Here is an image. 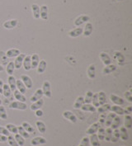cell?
Listing matches in <instances>:
<instances>
[{
	"label": "cell",
	"instance_id": "obj_16",
	"mask_svg": "<svg viewBox=\"0 0 132 146\" xmlns=\"http://www.w3.org/2000/svg\"><path fill=\"white\" fill-rule=\"evenodd\" d=\"M31 69H36L40 62V57L37 54H33L31 56Z\"/></svg>",
	"mask_w": 132,
	"mask_h": 146
},
{
	"label": "cell",
	"instance_id": "obj_37",
	"mask_svg": "<svg viewBox=\"0 0 132 146\" xmlns=\"http://www.w3.org/2000/svg\"><path fill=\"white\" fill-rule=\"evenodd\" d=\"M119 139H120V131H119V129H116L114 130V131H112L111 141L113 143H116L118 141Z\"/></svg>",
	"mask_w": 132,
	"mask_h": 146
},
{
	"label": "cell",
	"instance_id": "obj_10",
	"mask_svg": "<svg viewBox=\"0 0 132 146\" xmlns=\"http://www.w3.org/2000/svg\"><path fill=\"white\" fill-rule=\"evenodd\" d=\"M18 23V21L17 19H13V20H8L7 22L3 23V27L5 29H13L17 27Z\"/></svg>",
	"mask_w": 132,
	"mask_h": 146
},
{
	"label": "cell",
	"instance_id": "obj_25",
	"mask_svg": "<svg viewBox=\"0 0 132 146\" xmlns=\"http://www.w3.org/2000/svg\"><path fill=\"white\" fill-rule=\"evenodd\" d=\"M89 142H91L93 146H101L100 144V140L98 138V135L96 134L90 135V138H89Z\"/></svg>",
	"mask_w": 132,
	"mask_h": 146
},
{
	"label": "cell",
	"instance_id": "obj_50",
	"mask_svg": "<svg viewBox=\"0 0 132 146\" xmlns=\"http://www.w3.org/2000/svg\"><path fill=\"white\" fill-rule=\"evenodd\" d=\"M92 102H93V106L95 108H98L99 102H98V93H93V98H92Z\"/></svg>",
	"mask_w": 132,
	"mask_h": 146
},
{
	"label": "cell",
	"instance_id": "obj_45",
	"mask_svg": "<svg viewBox=\"0 0 132 146\" xmlns=\"http://www.w3.org/2000/svg\"><path fill=\"white\" fill-rule=\"evenodd\" d=\"M111 134H112V129L111 127H108L107 130H105V137L104 139L106 141H111Z\"/></svg>",
	"mask_w": 132,
	"mask_h": 146
},
{
	"label": "cell",
	"instance_id": "obj_44",
	"mask_svg": "<svg viewBox=\"0 0 132 146\" xmlns=\"http://www.w3.org/2000/svg\"><path fill=\"white\" fill-rule=\"evenodd\" d=\"M14 138H15L17 143L18 144V145L19 146L24 145V144H25V139H24L23 137V136H21L18 133H17V134H15Z\"/></svg>",
	"mask_w": 132,
	"mask_h": 146
},
{
	"label": "cell",
	"instance_id": "obj_13",
	"mask_svg": "<svg viewBox=\"0 0 132 146\" xmlns=\"http://www.w3.org/2000/svg\"><path fill=\"white\" fill-rule=\"evenodd\" d=\"M40 17L45 21L48 19V7L46 5H42L40 8Z\"/></svg>",
	"mask_w": 132,
	"mask_h": 146
},
{
	"label": "cell",
	"instance_id": "obj_32",
	"mask_svg": "<svg viewBox=\"0 0 132 146\" xmlns=\"http://www.w3.org/2000/svg\"><path fill=\"white\" fill-rule=\"evenodd\" d=\"M82 111H89V112H95L96 111H97V109L95 107H93V105H91V104H86L84 103L81 108H80Z\"/></svg>",
	"mask_w": 132,
	"mask_h": 146
},
{
	"label": "cell",
	"instance_id": "obj_43",
	"mask_svg": "<svg viewBox=\"0 0 132 146\" xmlns=\"http://www.w3.org/2000/svg\"><path fill=\"white\" fill-rule=\"evenodd\" d=\"M14 69H15V66H14V63L13 62H9L7 65V73H8L9 75H13V72H14Z\"/></svg>",
	"mask_w": 132,
	"mask_h": 146
},
{
	"label": "cell",
	"instance_id": "obj_52",
	"mask_svg": "<svg viewBox=\"0 0 132 146\" xmlns=\"http://www.w3.org/2000/svg\"><path fill=\"white\" fill-rule=\"evenodd\" d=\"M0 134L5 135V136H7V137L10 135L9 131L7 130V128H6V127H3V126H0Z\"/></svg>",
	"mask_w": 132,
	"mask_h": 146
},
{
	"label": "cell",
	"instance_id": "obj_33",
	"mask_svg": "<svg viewBox=\"0 0 132 146\" xmlns=\"http://www.w3.org/2000/svg\"><path fill=\"white\" fill-rule=\"evenodd\" d=\"M84 104V97L79 96V97L77 98V99H76L74 104V108H75V109H79V108H81V107Z\"/></svg>",
	"mask_w": 132,
	"mask_h": 146
},
{
	"label": "cell",
	"instance_id": "obj_24",
	"mask_svg": "<svg viewBox=\"0 0 132 146\" xmlns=\"http://www.w3.org/2000/svg\"><path fill=\"white\" fill-rule=\"evenodd\" d=\"M116 69H117V66L111 64L106 65L104 67V69H102V74H111L112 72H114Z\"/></svg>",
	"mask_w": 132,
	"mask_h": 146
},
{
	"label": "cell",
	"instance_id": "obj_39",
	"mask_svg": "<svg viewBox=\"0 0 132 146\" xmlns=\"http://www.w3.org/2000/svg\"><path fill=\"white\" fill-rule=\"evenodd\" d=\"M17 133H19V135L21 136H23L24 139L29 138V136H30L29 133H27V131H25L23 126H17Z\"/></svg>",
	"mask_w": 132,
	"mask_h": 146
},
{
	"label": "cell",
	"instance_id": "obj_9",
	"mask_svg": "<svg viewBox=\"0 0 132 146\" xmlns=\"http://www.w3.org/2000/svg\"><path fill=\"white\" fill-rule=\"evenodd\" d=\"M46 143V139L43 137H40V136H37V137H35L31 140V145L33 146L40 145H44Z\"/></svg>",
	"mask_w": 132,
	"mask_h": 146
},
{
	"label": "cell",
	"instance_id": "obj_11",
	"mask_svg": "<svg viewBox=\"0 0 132 146\" xmlns=\"http://www.w3.org/2000/svg\"><path fill=\"white\" fill-rule=\"evenodd\" d=\"M42 96H43V92H42V89L41 88H38L35 93L31 96V102H36V101H38L39 99H40L41 98H42Z\"/></svg>",
	"mask_w": 132,
	"mask_h": 146
},
{
	"label": "cell",
	"instance_id": "obj_22",
	"mask_svg": "<svg viewBox=\"0 0 132 146\" xmlns=\"http://www.w3.org/2000/svg\"><path fill=\"white\" fill-rule=\"evenodd\" d=\"M8 86L10 87L11 90L12 91H15L17 89V87H16V82H17V79L15 78L14 76L13 75H9V77L8 78Z\"/></svg>",
	"mask_w": 132,
	"mask_h": 146
},
{
	"label": "cell",
	"instance_id": "obj_12",
	"mask_svg": "<svg viewBox=\"0 0 132 146\" xmlns=\"http://www.w3.org/2000/svg\"><path fill=\"white\" fill-rule=\"evenodd\" d=\"M83 31L84 29L82 27H77L75 29H73L69 32V36L70 37H73V38H75V37H78L80 35L83 34Z\"/></svg>",
	"mask_w": 132,
	"mask_h": 146
},
{
	"label": "cell",
	"instance_id": "obj_31",
	"mask_svg": "<svg viewBox=\"0 0 132 146\" xmlns=\"http://www.w3.org/2000/svg\"><path fill=\"white\" fill-rule=\"evenodd\" d=\"M32 9V13L35 19H39L40 18V7L37 4H32L31 5Z\"/></svg>",
	"mask_w": 132,
	"mask_h": 146
},
{
	"label": "cell",
	"instance_id": "obj_18",
	"mask_svg": "<svg viewBox=\"0 0 132 146\" xmlns=\"http://www.w3.org/2000/svg\"><path fill=\"white\" fill-rule=\"evenodd\" d=\"M46 66L47 63L45 60H40L39 62V64H38V65H37V68H36L37 69V73L40 74H43L46 71Z\"/></svg>",
	"mask_w": 132,
	"mask_h": 146
},
{
	"label": "cell",
	"instance_id": "obj_8",
	"mask_svg": "<svg viewBox=\"0 0 132 146\" xmlns=\"http://www.w3.org/2000/svg\"><path fill=\"white\" fill-rule=\"evenodd\" d=\"M101 124L99 123V122H96V123L93 124L88 130L86 131V133L88 134V135H93V134H96L98 131V129L101 127Z\"/></svg>",
	"mask_w": 132,
	"mask_h": 146
},
{
	"label": "cell",
	"instance_id": "obj_27",
	"mask_svg": "<svg viewBox=\"0 0 132 146\" xmlns=\"http://www.w3.org/2000/svg\"><path fill=\"white\" fill-rule=\"evenodd\" d=\"M16 87H17V90L21 92V93H23V94L26 93V92H27V88L25 87L23 83L20 79L19 80H17V82H16Z\"/></svg>",
	"mask_w": 132,
	"mask_h": 146
},
{
	"label": "cell",
	"instance_id": "obj_59",
	"mask_svg": "<svg viewBox=\"0 0 132 146\" xmlns=\"http://www.w3.org/2000/svg\"><path fill=\"white\" fill-rule=\"evenodd\" d=\"M2 104V101H1V99H0V105Z\"/></svg>",
	"mask_w": 132,
	"mask_h": 146
},
{
	"label": "cell",
	"instance_id": "obj_3",
	"mask_svg": "<svg viewBox=\"0 0 132 146\" xmlns=\"http://www.w3.org/2000/svg\"><path fill=\"white\" fill-rule=\"evenodd\" d=\"M63 116H64L65 119L69 120L70 122H72V123H76L77 121H78L77 116L74 115L72 111H64Z\"/></svg>",
	"mask_w": 132,
	"mask_h": 146
},
{
	"label": "cell",
	"instance_id": "obj_53",
	"mask_svg": "<svg viewBox=\"0 0 132 146\" xmlns=\"http://www.w3.org/2000/svg\"><path fill=\"white\" fill-rule=\"evenodd\" d=\"M124 96H125V99L128 101L129 102H132V94H131V92H129V91H126V92H125Z\"/></svg>",
	"mask_w": 132,
	"mask_h": 146
},
{
	"label": "cell",
	"instance_id": "obj_19",
	"mask_svg": "<svg viewBox=\"0 0 132 146\" xmlns=\"http://www.w3.org/2000/svg\"><path fill=\"white\" fill-rule=\"evenodd\" d=\"M43 105H44V100H43L42 98H40V99H39L38 101L33 102L31 105L30 108H31V111H36V110H38V109H40V108H41Z\"/></svg>",
	"mask_w": 132,
	"mask_h": 146
},
{
	"label": "cell",
	"instance_id": "obj_7",
	"mask_svg": "<svg viewBox=\"0 0 132 146\" xmlns=\"http://www.w3.org/2000/svg\"><path fill=\"white\" fill-rule=\"evenodd\" d=\"M27 54H20L19 55L17 56V58L15 59V61H14V66H15V69H19L22 65H23V60Z\"/></svg>",
	"mask_w": 132,
	"mask_h": 146
},
{
	"label": "cell",
	"instance_id": "obj_38",
	"mask_svg": "<svg viewBox=\"0 0 132 146\" xmlns=\"http://www.w3.org/2000/svg\"><path fill=\"white\" fill-rule=\"evenodd\" d=\"M22 126L24 128V130L27 131V133H35V129H34V127L33 126H31L30 124L28 123V122H23V125H22Z\"/></svg>",
	"mask_w": 132,
	"mask_h": 146
},
{
	"label": "cell",
	"instance_id": "obj_48",
	"mask_svg": "<svg viewBox=\"0 0 132 146\" xmlns=\"http://www.w3.org/2000/svg\"><path fill=\"white\" fill-rule=\"evenodd\" d=\"M98 138L99 140H104L105 137V129L103 127H100L98 131Z\"/></svg>",
	"mask_w": 132,
	"mask_h": 146
},
{
	"label": "cell",
	"instance_id": "obj_6",
	"mask_svg": "<svg viewBox=\"0 0 132 146\" xmlns=\"http://www.w3.org/2000/svg\"><path fill=\"white\" fill-rule=\"evenodd\" d=\"M89 19H90V17H89L88 16H87V15L79 16V17H78L75 19V21H74V25H75L76 27H79V26H81L82 24H84V23L88 22V21H89Z\"/></svg>",
	"mask_w": 132,
	"mask_h": 146
},
{
	"label": "cell",
	"instance_id": "obj_49",
	"mask_svg": "<svg viewBox=\"0 0 132 146\" xmlns=\"http://www.w3.org/2000/svg\"><path fill=\"white\" fill-rule=\"evenodd\" d=\"M7 141H8V144H9L11 146H19L18 145V144L17 143V141H16L14 136H13V135H8V140H7Z\"/></svg>",
	"mask_w": 132,
	"mask_h": 146
},
{
	"label": "cell",
	"instance_id": "obj_20",
	"mask_svg": "<svg viewBox=\"0 0 132 146\" xmlns=\"http://www.w3.org/2000/svg\"><path fill=\"white\" fill-rule=\"evenodd\" d=\"M110 111H111V112H114L117 115H122L125 114L124 109L122 108H121L120 106H117V105H114V106H111L110 108Z\"/></svg>",
	"mask_w": 132,
	"mask_h": 146
},
{
	"label": "cell",
	"instance_id": "obj_23",
	"mask_svg": "<svg viewBox=\"0 0 132 146\" xmlns=\"http://www.w3.org/2000/svg\"><path fill=\"white\" fill-rule=\"evenodd\" d=\"M120 138L122 140H127L128 139H129V134H128V131H127V129L124 127V126H122V127H121L120 128Z\"/></svg>",
	"mask_w": 132,
	"mask_h": 146
},
{
	"label": "cell",
	"instance_id": "obj_17",
	"mask_svg": "<svg viewBox=\"0 0 132 146\" xmlns=\"http://www.w3.org/2000/svg\"><path fill=\"white\" fill-rule=\"evenodd\" d=\"M23 64L24 69L27 71H29L31 69V56L30 55H26L23 60Z\"/></svg>",
	"mask_w": 132,
	"mask_h": 146
},
{
	"label": "cell",
	"instance_id": "obj_1",
	"mask_svg": "<svg viewBox=\"0 0 132 146\" xmlns=\"http://www.w3.org/2000/svg\"><path fill=\"white\" fill-rule=\"evenodd\" d=\"M9 108L10 109H17V110H22L24 111L27 108V106L25 102H22L19 101H15L9 104Z\"/></svg>",
	"mask_w": 132,
	"mask_h": 146
},
{
	"label": "cell",
	"instance_id": "obj_5",
	"mask_svg": "<svg viewBox=\"0 0 132 146\" xmlns=\"http://www.w3.org/2000/svg\"><path fill=\"white\" fill-rule=\"evenodd\" d=\"M21 81L23 83V84L25 85V87L28 89H31V88L33 87V83H32V80L29 76L23 74L21 76Z\"/></svg>",
	"mask_w": 132,
	"mask_h": 146
},
{
	"label": "cell",
	"instance_id": "obj_42",
	"mask_svg": "<svg viewBox=\"0 0 132 146\" xmlns=\"http://www.w3.org/2000/svg\"><path fill=\"white\" fill-rule=\"evenodd\" d=\"M110 108H111V106L109 105V104H103V105H101V106H99L98 108V111L99 112V113H104V112H106V111H110Z\"/></svg>",
	"mask_w": 132,
	"mask_h": 146
},
{
	"label": "cell",
	"instance_id": "obj_26",
	"mask_svg": "<svg viewBox=\"0 0 132 146\" xmlns=\"http://www.w3.org/2000/svg\"><path fill=\"white\" fill-rule=\"evenodd\" d=\"M20 54H21V52H20V50L18 49L13 48V49L8 50L7 53H6V55L9 58H13V57H17V55H19Z\"/></svg>",
	"mask_w": 132,
	"mask_h": 146
},
{
	"label": "cell",
	"instance_id": "obj_58",
	"mask_svg": "<svg viewBox=\"0 0 132 146\" xmlns=\"http://www.w3.org/2000/svg\"><path fill=\"white\" fill-rule=\"evenodd\" d=\"M3 70H4V68H3V66L0 64V72H2V71H3Z\"/></svg>",
	"mask_w": 132,
	"mask_h": 146
},
{
	"label": "cell",
	"instance_id": "obj_30",
	"mask_svg": "<svg viewBox=\"0 0 132 146\" xmlns=\"http://www.w3.org/2000/svg\"><path fill=\"white\" fill-rule=\"evenodd\" d=\"M13 94H14V98H16V100H18L19 102H27V98L24 96V94L21 93L18 90H15Z\"/></svg>",
	"mask_w": 132,
	"mask_h": 146
},
{
	"label": "cell",
	"instance_id": "obj_34",
	"mask_svg": "<svg viewBox=\"0 0 132 146\" xmlns=\"http://www.w3.org/2000/svg\"><path fill=\"white\" fill-rule=\"evenodd\" d=\"M116 115H117V114L114 113V112H111V113H110L109 115H107V116L106 119H105V124H106L107 126H111V122H112V121H113V119L115 118Z\"/></svg>",
	"mask_w": 132,
	"mask_h": 146
},
{
	"label": "cell",
	"instance_id": "obj_47",
	"mask_svg": "<svg viewBox=\"0 0 132 146\" xmlns=\"http://www.w3.org/2000/svg\"><path fill=\"white\" fill-rule=\"evenodd\" d=\"M0 118L3 120H6L8 118V115H7V111L6 109L3 106L0 105Z\"/></svg>",
	"mask_w": 132,
	"mask_h": 146
},
{
	"label": "cell",
	"instance_id": "obj_36",
	"mask_svg": "<svg viewBox=\"0 0 132 146\" xmlns=\"http://www.w3.org/2000/svg\"><path fill=\"white\" fill-rule=\"evenodd\" d=\"M36 127H37L38 131H39L40 133H42V134L46 133V125H45L44 122L40 121H37L36 122Z\"/></svg>",
	"mask_w": 132,
	"mask_h": 146
},
{
	"label": "cell",
	"instance_id": "obj_15",
	"mask_svg": "<svg viewBox=\"0 0 132 146\" xmlns=\"http://www.w3.org/2000/svg\"><path fill=\"white\" fill-rule=\"evenodd\" d=\"M100 59H101V62L105 64V66L111 64V61H112L111 57L107 53H105V52H101V54H100Z\"/></svg>",
	"mask_w": 132,
	"mask_h": 146
},
{
	"label": "cell",
	"instance_id": "obj_57",
	"mask_svg": "<svg viewBox=\"0 0 132 146\" xmlns=\"http://www.w3.org/2000/svg\"><path fill=\"white\" fill-rule=\"evenodd\" d=\"M3 80L0 78V94L1 93H3Z\"/></svg>",
	"mask_w": 132,
	"mask_h": 146
},
{
	"label": "cell",
	"instance_id": "obj_54",
	"mask_svg": "<svg viewBox=\"0 0 132 146\" xmlns=\"http://www.w3.org/2000/svg\"><path fill=\"white\" fill-rule=\"evenodd\" d=\"M7 140H8V137H7V136H5V135L0 134V142H1V143L7 142Z\"/></svg>",
	"mask_w": 132,
	"mask_h": 146
},
{
	"label": "cell",
	"instance_id": "obj_28",
	"mask_svg": "<svg viewBox=\"0 0 132 146\" xmlns=\"http://www.w3.org/2000/svg\"><path fill=\"white\" fill-rule=\"evenodd\" d=\"M98 102H99L100 106L106 103V102H107V96H106V93L103 91H100L99 92H98Z\"/></svg>",
	"mask_w": 132,
	"mask_h": 146
},
{
	"label": "cell",
	"instance_id": "obj_2",
	"mask_svg": "<svg viewBox=\"0 0 132 146\" xmlns=\"http://www.w3.org/2000/svg\"><path fill=\"white\" fill-rule=\"evenodd\" d=\"M42 92H43V95H45L46 98H50L52 97V92H51V87H50V84L49 81H45L43 83V86H42Z\"/></svg>",
	"mask_w": 132,
	"mask_h": 146
},
{
	"label": "cell",
	"instance_id": "obj_55",
	"mask_svg": "<svg viewBox=\"0 0 132 146\" xmlns=\"http://www.w3.org/2000/svg\"><path fill=\"white\" fill-rule=\"evenodd\" d=\"M124 111H125V114H126V115H130L132 111V108L131 107H127L126 109L124 110Z\"/></svg>",
	"mask_w": 132,
	"mask_h": 146
},
{
	"label": "cell",
	"instance_id": "obj_41",
	"mask_svg": "<svg viewBox=\"0 0 132 146\" xmlns=\"http://www.w3.org/2000/svg\"><path fill=\"white\" fill-rule=\"evenodd\" d=\"M132 125V118L130 115H126L125 116V126L126 129L131 128Z\"/></svg>",
	"mask_w": 132,
	"mask_h": 146
},
{
	"label": "cell",
	"instance_id": "obj_60",
	"mask_svg": "<svg viewBox=\"0 0 132 146\" xmlns=\"http://www.w3.org/2000/svg\"><path fill=\"white\" fill-rule=\"evenodd\" d=\"M0 96H1V94H0Z\"/></svg>",
	"mask_w": 132,
	"mask_h": 146
},
{
	"label": "cell",
	"instance_id": "obj_14",
	"mask_svg": "<svg viewBox=\"0 0 132 146\" xmlns=\"http://www.w3.org/2000/svg\"><path fill=\"white\" fill-rule=\"evenodd\" d=\"M87 74L90 79H93L96 76V66L95 64H90L87 69Z\"/></svg>",
	"mask_w": 132,
	"mask_h": 146
},
{
	"label": "cell",
	"instance_id": "obj_4",
	"mask_svg": "<svg viewBox=\"0 0 132 146\" xmlns=\"http://www.w3.org/2000/svg\"><path fill=\"white\" fill-rule=\"evenodd\" d=\"M110 99H111V101L112 102H114L117 106H123V105L125 104V101L123 98L118 97V96L115 95V94H111L110 95Z\"/></svg>",
	"mask_w": 132,
	"mask_h": 146
},
{
	"label": "cell",
	"instance_id": "obj_29",
	"mask_svg": "<svg viewBox=\"0 0 132 146\" xmlns=\"http://www.w3.org/2000/svg\"><path fill=\"white\" fill-rule=\"evenodd\" d=\"M121 125V118L118 116V115H116L115 118L113 119L112 122H111V128L112 130H116V129H118L119 126Z\"/></svg>",
	"mask_w": 132,
	"mask_h": 146
},
{
	"label": "cell",
	"instance_id": "obj_21",
	"mask_svg": "<svg viewBox=\"0 0 132 146\" xmlns=\"http://www.w3.org/2000/svg\"><path fill=\"white\" fill-rule=\"evenodd\" d=\"M93 32V24L91 23H88L86 24L85 27L83 31V33H84V36H89Z\"/></svg>",
	"mask_w": 132,
	"mask_h": 146
},
{
	"label": "cell",
	"instance_id": "obj_51",
	"mask_svg": "<svg viewBox=\"0 0 132 146\" xmlns=\"http://www.w3.org/2000/svg\"><path fill=\"white\" fill-rule=\"evenodd\" d=\"M89 145V138L88 137H84L82 139L80 144L78 146H88Z\"/></svg>",
	"mask_w": 132,
	"mask_h": 146
},
{
	"label": "cell",
	"instance_id": "obj_46",
	"mask_svg": "<svg viewBox=\"0 0 132 146\" xmlns=\"http://www.w3.org/2000/svg\"><path fill=\"white\" fill-rule=\"evenodd\" d=\"M7 127V130H8L9 132H11V133H13V134H17V126H16L15 125H13V124H8L7 125H6Z\"/></svg>",
	"mask_w": 132,
	"mask_h": 146
},
{
	"label": "cell",
	"instance_id": "obj_56",
	"mask_svg": "<svg viewBox=\"0 0 132 146\" xmlns=\"http://www.w3.org/2000/svg\"><path fill=\"white\" fill-rule=\"evenodd\" d=\"M35 111H36V116H38V117H40V116H42V115H43V111H42L40 109H38V110Z\"/></svg>",
	"mask_w": 132,
	"mask_h": 146
},
{
	"label": "cell",
	"instance_id": "obj_40",
	"mask_svg": "<svg viewBox=\"0 0 132 146\" xmlns=\"http://www.w3.org/2000/svg\"><path fill=\"white\" fill-rule=\"evenodd\" d=\"M93 92L92 91H87L85 94V98H84V103L86 104H90L92 102V98H93Z\"/></svg>",
	"mask_w": 132,
	"mask_h": 146
},
{
	"label": "cell",
	"instance_id": "obj_35",
	"mask_svg": "<svg viewBox=\"0 0 132 146\" xmlns=\"http://www.w3.org/2000/svg\"><path fill=\"white\" fill-rule=\"evenodd\" d=\"M11 92H12V90H11L10 87L8 86V84H3V93L4 97L5 98H10L11 97V94H12Z\"/></svg>",
	"mask_w": 132,
	"mask_h": 146
}]
</instances>
